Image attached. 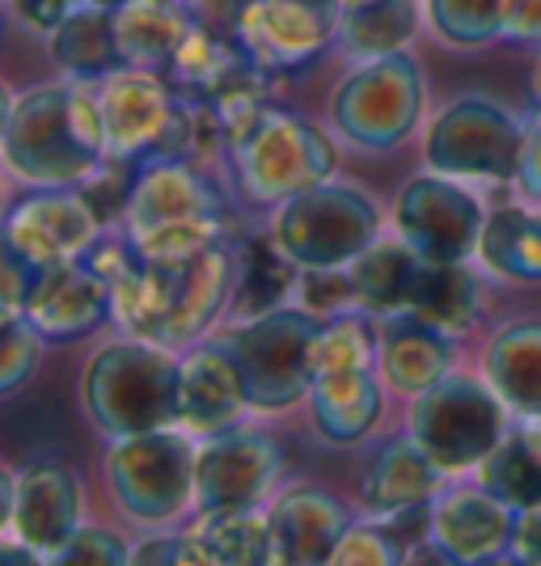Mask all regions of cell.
Here are the masks:
<instances>
[{
    "instance_id": "1",
    "label": "cell",
    "mask_w": 541,
    "mask_h": 566,
    "mask_svg": "<svg viewBox=\"0 0 541 566\" xmlns=\"http://www.w3.org/2000/svg\"><path fill=\"white\" fill-rule=\"evenodd\" d=\"M237 241H212L190 254H136V262L111 283L115 326L148 343L187 352L204 343L233 308Z\"/></svg>"
},
{
    "instance_id": "2",
    "label": "cell",
    "mask_w": 541,
    "mask_h": 566,
    "mask_svg": "<svg viewBox=\"0 0 541 566\" xmlns=\"http://www.w3.org/2000/svg\"><path fill=\"white\" fill-rule=\"evenodd\" d=\"M0 153L4 169L25 187L90 182L111 157L97 90L81 81H55L13 94L4 106Z\"/></svg>"
},
{
    "instance_id": "3",
    "label": "cell",
    "mask_w": 541,
    "mask_h": 566,
    "mask_svg": "<svg viewBox=\"0 0 541 566\" xmlns=\"http://www.w3.org/2000/svg\"><path fill=\"white\" fill-rule=\"evenodd\" d=\"M385 377L377 368V331L368 313H339L322 322L313 385H309V423L330 449H352L368 440L385 419Z\"/></svg>"
},
{
    "instance_id": "4",
    "label": "cell",
    "mask_w": 541,
    "mask_h": 566,
    "mask_svg": "<svg viewBox=\"0 0 541 566\" xmlns=\"http://www.w3.org/2000/svg\"><path fill=\"white\" fill-rule=\"evenodd\" d=\"M183 355L148 338H118L97 347L81 373V406L102 436H136L178 427Z\"/></svg>"
},
{
    "instance_id": "5",
    "label": "cell",
    "mask_w": 541,
    "mask_h": 566,
    "mask_svg": "<svg viewBox=\"0 0 541 566\" xmlns=\"http://www.w3.org/2000/svg\"><path fill=\"white\" fill-rule=\"evenodd\" d=\"M225 153L237 182L254 203H283L309 187H322L339 169V148L309 118L262 102L225 127Z\"/></svg>"
},
{
    "instance_id": "6",
    "label": "cell",
    "mask_w": 541,
    "mask_h": 566,
    "mask_svg": "<svg viewBox=\"0 0 541 566\" xmlns=\"http://www.w3.org/2000/svg\"><path fill=\"white\" fill-rule=\"evenodd\" d=\"M118 220L136 254H190L225 241L233 229L229 199L187 157L144 166Z\"/></svg>"
},
{
    "instance_id": "7",
    "label": "cell",
    "mask_w": 541,
    "mask_h": 566,
    "mask_svg": "<svg viewBox=\"0 0 541 566\" xmlns=\"http://www.w3.org/2000/svg\"><path fill=\"white\" fill-rule=\"evenodd\" d=\"M106 153L127 166L178 161L199 148V106L157 69H118L97 81Z\"/></svg>"
},
{
    "instance_id": "8",
    "label": "cell",
    "mask_w": 541,
    "mask_h": 566,
    "mask_svg": "<svg viewBox=\"0 0 541 566\" xmlns=\"http://www.w3.org/2000/svg\"><path fill=\"white\" fill-rule=\"evenodd\" d=\"M318 338L322 317L292 301L254 317H237L229 331L216 334V343L233 355L254 415H288L309 398Z\"/></svg>"
},
{
    "instance_id": "9",
    "label": "cell",
    "mask_w": 541,
    "mask_h": 566,
    "mask_svg": "<svg viewBox=\"0 0 541 566\" xmlns=\"http://www.w3.org/2000/svg\"><path fill=\"white\" fill-rule=\"evenodd\" d=\"M195 452L187 427L115 436L106 449V486L123 516L141 528H169L195 507Z\"/></svg>"
},
{
    "instance_id": "10",
    "label": "cell",
    "mask_w": 541,
    "mask_h": 566,
    "mask_svg": "<svg viewBox=\"0 0 541 566\" xmlns=\"http://www.w3.org/2000/svg\"><path fill=\"white\" fill-rule=\"evenodd\" d=\"M427 85L410 51L360 60L330 97V123L364 153H394L419 132Z\"/></svg>"
},
{
    "instance_id": "11",
    "label": "cell",
    "mask_w": 541,
    "mask_h": 566,
    "mask_svg": "<svg viewBox=\"0 0 541 566\" xmlns=\"http://www.w3.org/2000/svg\"><path fill=\"white\" fill-rule=\"evenodd\" d=\"M508 427H512L508 406L487 385V377L474 373H448L419 398H410L406 410V431L448 478L478 470Z\"/></svg>"
},
{
    "instance_id": "12",
    "label": "cell",
    "mask_w": 541,
    "mask_h": 566,
    "mask_svg": "<svg viewBox=\"0 0 541 566\" xmlns=\"http://www.w3.org/2000/svg\"><path fill=\"white\" fill-rule=\"evenodd\" d=\"M271 237L301 271L352 266L381 237V212L373 195L352 182H322L275 203Z\"/></svg>"
},
{
    "instance_id": "13",
    "label": "cell",
    "mask_w": 541,
    "mask_h": 566,
    "mask_svg": "<svg viewBox=\"0 0 541 566\" xmlns=\"http://www.w3.org/2000/svg\"><path fill=\"white\" fill-rule=\"evenodd\" d=\"M524 136H529V123H520L495 97H452L427 123L424 161L427 169L461 182H517L520 161H524Z\"/></svg>"
},
{
    "instance_id": "14",
    "label": "cell",
    "mask_w": 541,
    "mask_h": 566,
    "mask_svg": "<svg viewBox=\"0 0 541 566\" xmlns=\"http://www.w3.org/2000/svg\"><path fill=\"white\" fill-rule=\"evenodd\" d=\"M283 444L262 427H225L204 436L195 452V512H250L262 507L283 478Z\"/></svg>"
},
{
    "instance_id": "15",
    "label": "cell",
    "mask_w": 541,
    "mask_h": 566,
    "mask_svg": "<svg viewBox=\"0 0 541 566\" xmlns=\"http://www.w3.org/2000/svg\"><path fill=\"white\" fill-rule=\"evenodd\" d=\"M85 524V491L72 465L34 457L22 470L0 473V528L30 545L43 563Z\"/></svg>"
},
{
    "instance_id": "16",
    "label": "cell",
    "mask_w": 541,
    "mask_h": 566,
    "mask_svg": "<svg viewBox=\"0 0 541 566\" xmlns=\"http://www.w3.org/2000/svg\"><path fill=\"white\" fill-rule=\"evenodd\" d=\"M487 208L461 178L448 174H415L394 199V233L419 259H478V241L487 229Z\"/></svg>"
},
{
    "instance_id": "17",
    "label": "cell",
    "mask_w": 541,
    "mask_h": 566,
    "mask_svg": "<svg viewBox=\"0 0 541 566\" xmlns=\"http://www.w3.org/2000/svg\"><path fill=\"white\" fill-rule=\"evenodd\" d=\"M106 229L85 187H30L4 216V250L22 254L30 266L81 259Z\"/></svg>"
},
{
    "instance_id": "18",
    "label": "cell",
    "mask_w": 541,
    "mask_h": 566,
    "mask_svg": "<svg viewBox=\"0 0 541 566\" xmlns=\"http://www.w3.org/2000/svg\"><path fill=\"white\" fill-rule=\"evenodd\" d=\"M339 9H322L309 0H250L237 43L271 76L301 72L318 64L330 48H339Z\"/></svg>"
},
{
    "instance_id": "19",
    "label": "cell",
    "mask_w": 541,
    "mask_h": 566,
    "mask_svg": "<svg viewBox=\"0 0 541 566\" xmlns=\"http://www.w3.org/2000/svg\"><path fill=\"white\" fill-rule=\"evenodd\" d=\"M22 313L43 331V338L69 343L94 334L102 322H115V301H111V283L90 262L69 259L34 266Z\"/></svg>"
},
{
    "instance_id": "20",
    "label": "cell",
    "mask_w": 541,
    "mask_h": 566,
    "mask_svg": "<svg viewBox=\"0 0 541 566\" xmlns=\"http://www.w3.org/2000/svg\"><path fill=\"white\" fill-rule=\"evenodd\" d=\"M517 507L495 499L487 486H452L431 499V528L427 537L448 554V563H491L508 558Z\"/></svg>"
},
{
    "instance_id": "21",
    "label": "cell",
    "mask_w": 541,
    "mask_h": 566,
    "mask_svg": "<svg viewBox=\"0 0 541 566\" xmlns=\"http://www.w3.org/2000/svg\"><path fill=\"white\" fill-rule=\"evenodd\" d=\"M352 512L343 499L322 486H292L271 499L267 528H271V563L275 566H330L339 537L347 533Z\"/></svg>"
},
{
    "instance_id": "22",
    "label": "cell",
    "mask_w": 541,
    "mask_h": 566,
    "mask_svg": "<svg viewBox=\"0 0 541 566\" xmlns=\"http://www.w3.org/2000/svg\"><path fill=\"white\" fill-rule=\"evenodd\" d=\"M448 473L427 457L415 436H389L381 440L360 473V507L368 516H402L431 507V499L445 491Z\"/></svg>"
},
{
    "instance_id": "23",
    "label": "cell",
    "mask_w": 541,
    "mask_h": 566,
    "mask_svg": "<svg viewBox=\"0 0 541 566\" xmlns=\"http://www.w3.org/2000/svg\"><path fill=\"white\" fill-rule=\"evenodd\" d=\"M250 410L246 380L237 373L233 355L225 352L216 338H204L183 352V394H178V427L190 436H212L225 427L241 423Z\"/></svg>"
},
{
    "instance_id": "24",
    "label": "cell",
    "mask_w": 541,
    "mask_h": 566,
    "mask_svg": "<svg viewBox=\"0 0 541 566\" xmlns=\"http://www.w3.org/2000/svg\"><path fill=\"white\" fill-rule=\"evenodd\" d=\"M377 368L402 398H419L436 380L457 373V338L419 313L385 317L377 331Z\"/></svg>"
},
{
    "instance_id": "25",
    "label": "cell",
    "mask_w": 541,
    "mask_h": 566,
    "mask_svg": "<svg viewBox=\"0 0 541 566\" xmlns=\"http://www.w3.org/2000/svg\"><path fill=\"white\" fill-rule=\"evenodd\" d=\"M482 377L512 419H541V317L508 322L487 338Z\"/></svg>"
},
{
    "instance_id": "26",
    "label": "cell",
    "mask_w": 541,
    "mask_h": 566,
    "mask_svg": "<svg viewBox=\"0 0 541 566\" xmlns=\"http://www.w3.org/2000/svg\"><path fill=\"white\" fill-rule=\"evenodd\" d=\"M48 55L64 72V81H81V85H97L111 72L127 69L123 48H118L115 4H97V0L76 4L48 34Z\"/></svg>"
},
{
    "instance_id": "27",
    "label": "cell",
    "mask_w": 541,
    "mask_h": 566,
    "mask_svg": "<svg viewBox=\"0 0 541 566\" xmlns=\"http://www.w3.org/2000/svg\"><path fill=\"white\" fill-rule=\"evenodd\" d=\"M118 48L127 69H169L195 30V9L187 0H118Z\"/></svg>"
},
{
    "instance_id": "28",
    "label": "cell",
    "mask_w": 541,
    "mask_h": 566,
    "mask_svg": "<svg viewBox=\"0 0 541 566\" xmlns=\"http://www.w3.org/2000/svg\"><path fill=\"white\" fill-rule=\"evenodd\" d=\"M410 313H419L424 322L461 338L487 313V283L470 266V259H424L419 275H415Z\"/></svg>"
},
{
    "instance_id": "29",
    "label": "cell",
    "mask_w": 541,
    "mask_h": 566,
    "mask_svg": "<svg viewBox=\"0 0 541 566\" xmlns=\"http://www.w3.org/2000/svg\"><path fill=\"white\" fill-rule=\"evenodd\" d=\"M419 254L402 241V237H377L360 259L347 266L355 287V308L368 317H398L410 313L415 296V275H419Z\"/></svg>"
},
{
    "instance_id": "30",
    "label": "cell",
    "mask_w": 541,
    "mask_h": 566,
    "mask_svg": "<svg viewBox=\"0 0 541 566\" xmlns=\"http://www.w3.org/2000/svg\"><path fill=\"white\" fill-rule=\"evenodd\" d=\"M267 563H271L267 507L199 516V524L183 533V566H267Z\"/></svg>"
},
{
    "instance_id": "31",
    "label": "cell",
    "mask_w": 541,
    "mask_h": 566,
    "mask_svg": "<svg viewBox=\"0 0 541 566\" xmlns=\"http://www.w3.org/2000/svg\"><path fill=\"white\" fill-rule=\"evenodd\" d=\"M474 482L517 512L541 503V419H517L508 427L474 470Z\"/></svg>"
},
{
    "instance_id": "32",
    "label": "cell",
    "mask_w": 541,
    "mask_h": 566,
    "mask_svg": "<svg viewBox=\"0 0 541 566\" xmlns=\"http://www.w3.org/2000/svg\"><path fill=\"white\" fill-rule=\"evenodd\" d=\"M427 18L424 0H360L339 18V51L360 60H377L406 51Z\"/></svg>"
},
{
    "instance_id": "33",
    "label": "cell",
    "mask_w": 541,
    "mask_h": 566,
    "mask_svg": "<svg viewBox=\"0 0 541 566\" xmlns=\"http://www.w3.org/2000/svg\"><path fill=\"white\" fill-rule=\"evenodd\" d=\"M478 262L499 280L541 283V203H508L487 216V229L478 241Z\"/></svg>"
},
{
    "instance_id": "34",
    "label": "cell",
    "mask_w": 541,
    "mask_h": 566,
    "mask_svg": "<svg viewBox=\"0 0 541 566\" xmlns=\"http://www.w3.org/2000/svg\"><path fill=\"white\" fill-rule=\"evenodd\" d=\"M301 266L275 245V237H241L237 241V287H233V313L254 317L267 308H280L292 301Z\"/></svg>"
},
{
    "instance_id": "35",
    "label": "cell",
    "mask_w": 541,
    "mask_h": 566,
    "mask_svg": "<svg viewBox=\"0 0 541 566\" xmlns=\"http://www.w3.org/2000/svg\"><path fill=\"white\" fill-rule=\"evenodd\" d=\"M427 25L448 48L478 51L503 39L508 0H424Z\"/></svg>"
},
{
    "instance_id": "36",
    "label": "cell",
    "mask_w": 541,
    "mask_h": 566,
    "mask_svg": "<svg viewBox=\"0 0 541 566\" xmlns=\"http://www.w3.org/2000/svg\"><path fill=\"white\" fill-rule=\"evenodd\" d=\"M406 563V545L398 542L394 524L381 516L352 520L347 533L339 537V549L330 566H398Z\"/></svg>"
},
{
    "instance_id": "37",
    "label": "cell",
    "mask_w": 541,
    "mask_h": 566,
    "mask_svg": "<svg viewBox=\"0 0 541 566\" xmlns=\"http://www.w3.org/2000/svg\"><path fill=\"white\" fill-rule=\"evenodd\" d=\"M0 394H18L25 380L39 373V355H43V331L25 317V313H4L0 326Z\"/></svg>"
},
{
    "instance_id": "38",
    "label": "cell",
    "mask_w": 541,
    "mask_h": 566,
    "mask_svg": "<svg viewBox=\"0 0 541 566\" xmlns=\"http://www.w3.org/2000/svg\"><path fill=\"white\" fill-rule=\"evenodd\" d=\"M292 305L309 308V313L322 317V322L355 308L352 271H347V266H313V271H301V275H296V287H292Z\"/></svg>"
},
{
    "instance_id": "39",
    "label": "cell",
    "mask_w": 541,
    "mask_h": 566,
    "mask_svg": "<svg viewBox=\"0 0 541 566\" xmlns=\"http://www.w3.org/2000/svg\"><path fill=\"white\" fill-rule=\"evenodd\" d=\"M51 563L60 566H127L132 563V545L111 524H81L69 542L51 554Z\"/></svg>"
},
{
    "instance_id": "40",
    "label": "cell",
    "mask_w": 541,
    "mask_h": 566,
    "mask_svg": "<svg viewBox=\"0 0 541 566\" xmlns=\"http://www.w3.org/2000/svg\"><path fill=\"white\" fill-rule=\"evenodd\" d=\"M503 39L517 48L541 51V0H508V22H503Z\"/></svg>"
},
{
    "instance_id": "41",
    "label": "cell",
    "mask_w": 541,
    "mask_h": 566,
    "mask_svg": "<svg viewBox=\"0 0 541 566\" xmlns=\"http://www.w3.org/2000/svg\"><path fill=\"white\" fill-rule=\"evenodd\" d=\"M76 4H85V0H13L18 18H22L34 34H43V39H48L51 30L69 18Z\"/></svg>"
},
{
    "instance_id": "42",
    "label": "cell",
    "mask_w": 541,
    "mask_h": 566,
    "mask_svg": "<svg viewBox=\"0 0 541 566\" xmlns=\"http://www.w3.org/2000/svg\"><path fill=\"white\" fill-rule=\"evenodd\" d=\"M132 563H148V566H183V533H169V528H157L153 537L132 545Z\"/></svg>"
},
{
    "instance_id": "43",
    "label": "cell",
    "mask_w": 541,
    "mask_h": 566,
    "mask_svg": "<svg viewBox=\"0 0 541 566\" xmlns=\"http://www.w3.org/2000/svg\"><path fill=\"white\" fill-rule=\"evenodd\" d=\"M520 190L541 203V111L529 118V136H524V161H520Z\"/></svg>"
},
{
    "instance_id": "44",
    "label": "cell",
    "mask_w": 541,
    "mask_h": 566,
    "mask_svg": "<svg viewBox=\"0 0 541 566\" xmlns=\"http://www.w3.org/2000/svg\"><path fill=\"white\" fill-rule=\"evenodd\" d=\"M529 85H533V102H538V111H541V55H538V64H533V81H529Z\"/></svg>"
},
{
    "instance_id": "45",
    "label": "cell",
    "mask_w": 541,
    "mask_h": 566,
    "mask_svg": "<svg viewBox=\"0 0 541 566\" xmlns=\"http://www.w3.org/2000/svg\"><path fill=\"white\" fill-rule=\"evenodd\" d=\"M187 4H190V0H187Z\"/></svg>"
}]
</instances>
